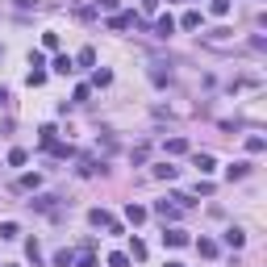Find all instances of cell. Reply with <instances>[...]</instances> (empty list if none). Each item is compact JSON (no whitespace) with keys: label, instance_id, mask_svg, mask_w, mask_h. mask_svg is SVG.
I'll list each match as a JSON object with an SVG mask.
<instances>
[{"label":"cell","instance_id":"1","mask_svg":"<svg viewBox=\"0 0 267 267\" xmlns=\"http://www.w3.org/2000/svg\"><path fill=\"white\" fill-rule=\"evenodd\" d=\"M88 221H92L96 230H109V234H121V225H117V221H113V217H109L105 209H92V213H88Z\"/></svg>","mask_w":267,"mask_h":267},{"label":"cell","instance_id":"2","mask_svg":"<svg viewBox=\"0 0 267 267\" xmlns=\"http://www.w3.org/2000/svg\"><path fill=\"white\" fill-rule=\"evenodd\" d=\"M129 25H138V17H134V13H113V17H109V29H129Z\"/></svg>","mask_w":267,"mask_h":267},{"label":"cell","instance_id":"3","mask_svg":"<svg viewBox=\"0 0 267 267\" xmlns=\"http://www.w3.org/2000/svg\"><path fill=\"white\" fill-rule=\"evenodd\" d=\"M163 242H167V246H184V242H188V234L171 225V230H163Z\"/></svg>","mask_w":267,"mask_h":267},{"label":"cell","instance_id":"4","mask_svg":"<svg viewBox=\"0 0 267 267\" xmlns=\"http://www.w3.org/2000/svg\"><path fill=\"white\" fill-rule=\"evenodd\" d=\"M171 33H176V21L171 17H159L155 21V38H171Z\"/></svg>","mask_w":267,"mask_h":267},{"label":"cell","instance_id":"5","mask_svg":"<svg viewBox=\"0 0 267 267\" xmlns=\"http://www.w3.org/2000/svg\"><path fill=\"white\" fill-rule=\"evenodd\" d=\"M155 213H159L163 221H176V217H180V209L171 205V200H159V205H155Z\"/></svg>","mask_w":267,"mask_h":267},{"label":"cell","instance_id":"6","mask_svg":"<svg viewBox=\"0 0 267 267\" xmlns=\"http://www.w3.org/2000/svg\"><path fill=\"white\" fill-rule=\"evenodd\" d=\"M125 221H129V225H142V221H146V209H142V205H125Z\"/></svg>","mask_w":267,"mask_h":267},{"label":"cell","instance_id":"7","mask_svg":"<svg viewBox=\"0 0 267 267\" xmlns=\"http://www.w3.org/2000/svg\"><path fill=\"white\" fill-rule=\"evenodd\" d=\"M242 242H246V234H242L238 225H230V230H225V246H234V251H238Z\"/></svg>","mask_w":267,"mask_h":267},{"label":"cell","instance_id":"8","mask_svg":"<svg viewBox=\"0 0 267 267\" xmlns=\"http://www.w3.org/2000/svg\"><path fill=\"white\" fill-rule=\"evenodd\" d=\"M225 176H230V180H246V176H251V163H230Z\"/></svg>","mask_w":267,"mask_h":267},{"label":"cell","instance_id":"9","mask_svg":"<svg viewBox=\"0 0 267 267\" xmlns=\"http://www.w3.org/2000/svg\"><path fill=\"white\" fill-rule=\"evenodd\" d=\"M176 171H180V167H171V163H159V167H155V180H176Z\"/></svg>","mask_w":267,"mask_h":267},{"label":"cell","instance_id":"10","mask_svg":"<svg viewBox=\"0 0 267 267\" xmlns=\"http://www.w3.org/2000/svg\"><path fill=\"white\" fill-rule=\"evenodd\" d=\"M54 71H59V75H71V71H75V63L67 59V54H59V59H54Z\"/></svg>","mask_w":267,"mask_h":267},{"label":"cell","instance_id":"11","mask_svg":"<svg viewBox=\"0 0 267 267\" xmlns=\"http://www.w3.org/2000/svg\"><path fill=\"white\" fill-rule=\"evenodd\" d=\"M196 251L205 255V259H213V255H217V242H213V238H200V242H196Z\"/></svg>","mask_w":267,"mask_h":267},{"label":"cell","instance_id":"12","mask_svg":"<svg viewBox=\"0 0 267 267\" xmlns=\"http://www.w3.org/2000/svg\"><path fill=\"white\" fill-rule=\"evenodd\" d=\"M196 167H200V176H209L217 163H213V155H196Z\"/></svg>","mask_w":267,"mask_h":267},{"label":"cell","instance_id":"13","mask_svg":"<svg viewBox=\"0 0 267 267\" xmlns=\"http://www.w3.org/2000/svg\"><path fill=\"white\" fill-rule=\"evenodd\" d=\"M180 25H184V29H196V25H200V13H196V9H188V13L180 17Z\"/></svg>","mask_w":267,"mask_h":267},{"label":"cell","instance_id":"14","mask_svg":"<svg viewBox=\"0 0 267 267\" xmlns=\"http://www.w3.org/2000/svg\"><path fill=\"white\" fill-rule=\"evenodd\" d=\"M17 234H21V230H17V221H5V225H0V238H5V242H13Z\"/></svg>","mask_w":267,"mask_h":267},{"label":"cell","instance_id":"15","mask_svg":"<svg viewBox=\"0 0 267 267\" xmlns=\"http://www.w3.org/2000/svg\"><path fill=\"white\" fill-rule=\"evenodd\" d=\"M25 255H29V259H33V267H38V263H42V246H38V242H33V238H29V242H25Z\"/></svg>","mask_w":267,"mask_h":267},{"label":"cell","instance_id":"16","mask_svg":"<svg viewBox=\"0 0 267 267\" xmlns=\"http://www.w3.org/2000/svg\"><path fill=\"white\" fill-rule=\"evenodd\" d=\"M38 138H42V146L50 150V146H54V125H42V129H38Z\"/></svg>","mask_w":267,"mask_h":267},{"label":"cell","instance_id":"17","mask_svg":"<svg viewBox=\"0 0 267 267\" xmlns=\"http://www.w3.org/2000/svg\"><path fill=\"white\" fill-rule=\"evenodd\" d=\"M38 184H42V176H38V171H33V176H21V180H17V188H29V192L38 188Z\"/></svg>","mask_w":267,"mask_h":267},{"label":"cell","instance_id":"18","mask_svg":"<svg viewBox=\"0 0 267 267\" xmlns=\"http://www.w3.org/2000/svg\"><path fill=\"white\" fill-rule=\"evenodd\" d=\"M246 150H251V155H259V150H267V138H259V134H255V138H246Z\"/></svg>","mask_w":267,"mask_h":267},{"label":"cell","instance_id":"19","mask_svg":"<svg viewBox=\"0 0 267 267\" xmlns=\"http://www.w3.org/2000/svg\"><path fill=\"white\" fill-rule=\"evenodd\" d=\"M54 200H59V196H38V200H29V205H38L42 213H50V209H54Z\"/></svg>","mask_w":267,"mask_h":267},{"label":"cell","instance_id":"20","mask_svg":"<svg viewBox=\"0 0 267 267\" xmlns=\"http://www.w3.org/2000/svg\"><path fill=\"white\" fill-rule=\"evenodd\" d=\"M209 13H213V17H225V13H230V0H213Z\"/></svg>","mask_w":267,"mask_h":267},{"label":"cell","instance_id":"21","mask_svg":"<svg viewBox=\"0 0 267 267\" xmlns=\"http://www.w3.org/2000/svg\"><path fill=\"white\" fill-rule=\"evenodd\" d=\"M71 263H75L71 251H59V255H54V267H71Z\"/></svg>","mask_w":267,"mask_h":267},{"label":"cell","instance_id":"22","mask_svg":"<svg viewBox=\"0 0 267 267\" xmlns=\"http://www.w3.org/2000/svg\"><path fill=\"white\" fill-rule=\"evenodd\" d=\"M184 150H188L184 138H171V142H167V155H184Z\"/></svg>","mask_w":267,"mask_h":267},{"label":"cell","instance_id":"23","mask_svg":"<svg viewBox=\"0 0 267 267\" xmlns=\"http://www.w3.org/2000/svg\"><path fill=\"white\" fill-rule=\"evenodd\" d=\"M92 63H96V50L84 46V50H80V67H92Z\"/></svg>","mask_w":267,"mask_h":267},{"label":"cell","instance_id":"24","mask_svg":"<svg viewBox=\"0 0 267 267\" xmlns=\"http://www.w3.org/2000/svg\"><path fill=\"white\" fill-rule=\"evenodd\" d=\"M129 255H134V259H146V242L134 238V242H129Z\"/></svg>","mask_w":267,"mask_h":267},{"label":"cell","instance_id":"25","mask_svg":"<svg viewBox=\"0 0 267 267\" xmlns=\"http://www.w3.org/2000/svg\"><path fill=\"white\" fill-rule=\"evenodd\" d=\"M42 46H46V50H59V33H54V29L42 33Z\"/></svg>","mask_w":267,"mask_h":267},{"label":"cell","instance_id":"26","mask_svg":"<svg viewBox=\"0 0 267 267\" xmlns=\"http://www.w3.org/2000/svg\"><path fill=\"white\" fill-rule=\"evenodd\" d=\"M25 159H29V155H25V150H21V146H17V150H9V163H13V167H21V163H25Z\"/></svg>","mask_w":267,"mask_h":267},{"label":"cell","instance_id":"27","mask_svg":"<svg viewBox=\"0 0 267 267\" xmlns=\"http://www.w3.org/2000/svg\"><path fill=\"white\" fill-rule=\"evenodd\" d=\"M109 267H129V255H121V251H117V255H109Z\"/></svg>","mask_w":267,"mask_h":267},{"label":"cell","instance_id":"28","mask_svg":"<svg viewBox=\"0 0 267 267\" xmlns=\"http://www.w3.org/2000/svg\"><path fill=\"white\" fill-rule=\"evenodd\" d=\"M75 267H96V255H92V251H84V255L75 259Z\"/></svg>","mask_w":267,"mask_h":267},{"label":"cell","instance_id":"29","mask_svg":"<svg viewBox=\"0 0 267 267\" xmlns=\"http://www.w3.org/2000/svg\"><path fill=\"white\" fill-rule=\"evenodd\" d=\"M46 84V71H29V88H42Z\"/></svg>","mask_w":267,"mask_h":267},{"label":"cell","instance_id":"30","mask_svg":"<svg viewBox=\"0 0 267 267\" xmlns=\"http://www.w3.org/2000/svg\"><path fill=\"white\" fill-rule=\"evenodd\" d=\"M96 9H105V13L113 17V13H117V0H96Z\"/></svg>","mask_w":267,"mask_h":267},{"label":"cell","instance_id":"31","mask_svg":"<svg viewBox=\"0 0 267 267\" xmlns=\"http://www.w3.org/2000/svg\"><path fill=\"white\" fill-rule=\"evenodd\" d=\"M138 5H142V9H155V5H159V0H138Z\"/></svg>","mask_w":267,"mask_h":267},{"label":"cell","instance_id":"32","mask_svg":"<svg viewBox=\"0 0 267 267\" xmlns=\"http://www.w3.org/2000/svg\"><path fill=\"white\" fill-rule=\"evenodd\" d=\"M167 267H184V263H167Z\"/></svg>","mask_w":267,"mask_h":267}]
</instances>
